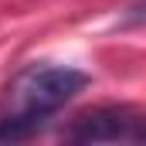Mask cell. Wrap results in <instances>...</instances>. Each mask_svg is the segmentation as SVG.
<instances>
[{
	"label": "cell",
	"mask_w": 146,
	"mask_h": 146,
	"mask_svg": "<svg viewBox=\"0 0 146 146\" xmlns=\"http://www.w3.org/2000/svg\"><path fill=\"white\" fill-rule=\"evenodd\" d=\"M143 112L133 106H95L61 129L65 143H143Z\"/></svg>",
	"instance_id": "7a4b0ae2"
},
{
	"label": "cell",
	"mask_w": 146,
	"mask_h": 146,
	"mask_svg": "<svg viewBox=\"0 0 146 146\" xmlns=\"http://www.w3.org/2000/svg\"><path fill=\"white\" fill-rule=\"evenodd\" d=\"M88 85V75L72 65H27L10 78L0 99V143L31 139Z\"/></svg>",
	"instance_id": "6da1fadb"
}]
</instances>
